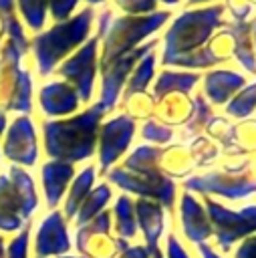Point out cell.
<instances>
[{
	"instance_id": "cell-29",
	"label": "cell",
	"mask_w": 256,
	"mask_h": 258,
	"mask_svg": "<svg viewBox=\"0 0 256 258\" xmlns=\"http://www.w3.org/2000/svg\"><path fill=\"white\" fill-rule=\"evenodd\" d=\"M115 218H117V232L123 238L135 236L137 230V220H135V208L133 202L127 196H121L115 202Z\"/></svg>"
},
{
	"instance_id": "cell-26",
	"label": "cell",
	"mask_w": 256,
	"mask_h": 258,
	"mask_svg": "<svg viewBox=\"0 0 256 258\" xmlns=\"http://www.w3.org/2000/svg\"><path fill=\"white\" fill-rule=\"evenodd\" d=\"M109 200H111V187L107 183H101L95 189H91V194L87 196V200L81 204V208L77 212V224L83 226V224L91 222L95 216L101 214V210L107 206Z\"/></svg>"
},
{
	"instance_id": "cell-44",
	"label": "cell",
	"mask_w": 256,
	"mask_h": 258,
	"mask_svg": "<svg viewBox=\"0 0 256 258\" xmlns=\"http://www.w3.org/2000/svg\"><path fill=\"white\" fill-rule=\"evenodd\" d=\"M4 256V248H2V238H0V258Z\"/></svg>"
},
{
	"instance_id": "cell-33",
	"label": "cell",
	"mask_w": 256,
	"mask_h": 258,
	"mask_svg": "<svg viewBox=\"0 0 256 258\" xmlns=\"http://www.w3.org/2000/svg\"><path fill=\"white\" fill-rule=\"evenodd\" d=\"M26 244H28V226L10 242L6 258H26Z\"/></svg>"
},
{
	"instance_id": "cell-6",
	"label": "cell",
	"mask_w": 256,
	"mask_h": 258,
	"mask_svg": "<svg viewBox=\"0 0 256 258\" xmlns=\"http://www.w3.org/2000/svg\"><path fill=\"white\" fill-rule=\"evenodd\" d=\"M22 54L6 42L0 56V111L28 115L32 111V77L20 67Z\"/></svg>"
},
{
	"instance_id": "cell-3",
	"label": "cell",
	"mask_w": 256,
	"mask_h": 258,
	"mask_svg": "<svg viewBox=\"0 0 256 258\" xmlns=\"http://www.w3.org/2000/svg\"><path fill=\"white\" fill-rule=\"evenodd\" d=\"M93 20L95 12L91 6H87L69 20L54 22L50 28L30 38V50L40 77H48L52 71H56V64L67 60L73 50H77L89 40Z\"/></svg>"
},
{
	"instance_id": "cell-38",
	"label": "cell",
	"mask_w": 256,
	"mask_h": 258,
	"mask_svg": "<svg viewBox=\"0 0 256 258\" xmlns=\"http://www.w3.org/2000/svg\"><path fill=\"white\" fill-rule=\"evenodd\" d=\"M6 123H8V117H6L4 111H0V137H2L4 131H6Z\"/></svg>"
},
{
	"instance_id": "cell-41",
	"label": "cell",
	"mask_w": 256,
	"mask_h": 258,
	"mask_svg": "<svg viewBox=\"0 0 256 258\" xmlns=\"http://www.w3.org/2000/svg\"><path fill=\"white\" fill-rule=\"evenodd\" d=\"M208 2H212V0H187L189 6H196V4H208Z\"/></svg>"
},
{
	"instance_id": "cell-30",
	"label": "cell",
	"mask_w": 256,
	"mask_h": 258,
	"mask_svg": "<svg viewBox=\"0 0 256 258\" xmlns=\"http://www.w3.org/2000/svg\"><path fill=\"white\" fill-rule=\"evenodd\" d=\"M141 137L151 141V143H169V139L173 137V131L169 125H163L155 119H147L141 127Z\"/></svg>"
},
{
	"instance_id": "cell-7",
	"label": "cell",
	"mask_w": 256,
	"mask_h": 258,
	"mask_svg": "<svg viewBox=\"0 0 256 258\" xmlns=\"http://www.w3.org/2000/svg\"><path fill=\"white\" fill-rule=\"evenodd\" d=\"M99 42L97 34L89 36V40L79 46L67 60L56 67V75H60L79 95L81 103H91L95 91V79L99 73Z\"/></svg>"
},
{
	"instance_id": "cell-21",
	"label": "cell",
	"mask_w": 256,
	"mask_h": 258,
	"mask_svg": "<svg viewBox=\"0 0 256 258\" xmlns=\"http://www.w3.org/2000/svg\"><path fill=\"white\" fill-rule=\"evenodd\" d=\"M198 81H202L200 73H179V71H161L157 81H155V87H153V97L155 101H161L173 93H179V95H187L196 85Z\"/></svg>"
},
{
	"instance_id": "cell-15",
	"label": "cell",
	"mask_w": 256,
	"mask_h": 258,
	"mask_svg": "<svg viewBox=\"0 0 256 258\" xmlns=\"http://www.w3.org/2000/svg\"><path fill=\"white\" fill-rule=\"evenodd\" d=\"M246 85L244 75L230 69H214L204 77V97L214 105H226Z\"/></svg>"
},
{
	"instance_id": "cell-13",
	"label": "cell",
	"mask_w": 256,
	"mask_h": 258,
	"mask_svg": "<svg viewBox=\"0 0 256 258\" xmlns=\"http://www.w3.org/2000/svg\"><path fill=\"white\" fill-rule=\"evenodd\" d=\"M187 189L200 191V194H218L230 200H240L256 191V181L250 177H234L224 173H208V175H196L185 181Z\"/></svg>"
},
{
	"instance_id": "cell-18",
	"label": "cell",
	"mask_w": 256,
	"mask_h": 258,
	"mask_svg": "<svg viewBox=\"0 0 256 258\" xmlns=\"http://www.w3.org/2000/svg\"><path fill=\"white\" fill-rule=\"evenodd\" d=\"M181 224L185 236L196 244H202L212 234L210 218L206 216V210L191 194L181 196Z\"/></svg>"
},
{
	"instance_id": "cell-22",
	"label": "cell",
	"mask_w": 256,
	"mask_h": 258,
	"mask_svg": "<svg viewBox=\"0 0 256 258\" xmlns=\"http://www.w3.org/2000/svg\"><path fill=\"white\" fill-rule=\"evenodd\" d=\"M0 22H2L4 34L8 36L6 42H10L24 56L30 50V40L24 32L20 18L16 16V2L14 0H0Z\"/></svg>"
},
{
	"instance_id": "cell-10",
	"label": "cell",
	"mask_w": 256,
	"mask_h": 258,
	"mask_svg": "<svg viewBox=\"0 0 256 258\" xmlns=\"http://www.w3.org/2000/svg\"><path fill=\"white\" fill-rule=\"evenodd\" d=\"M206 208H208L210 224L214 226L218 242L224 250H230V246L242 236L256 232V206H248L240 212H232L216 204L214 200H208Z\"/></svg>"
},
{
	"instance_id": "cell-28",
	"label": "cell",
	"mask_w": 256,
	"mask_h": 258,
	"mask_svg": "<svg viewBox=\"0 0 256 258\" xmlns=\"http://www.w3.org/2000/svg\"><path fill=\"white\" fill-rule=\"evenodd\" d=\"M256 109V83H250L242 87L228 103H226V113L234 119H246L252 115Z\"/></svg>"
},
{
	"instance_id": "cell-40",
	"label": "cell",
	"mask_w": 256,
	"mask_h": 258,
	"mask_svg": "<svg viewBox=\"0 0 256 258\" xmlns=\"http://www.w3.org/2000/svg\"><path fill=\"white\" fill-rule=\"evenodd\" d=\"M252 38H254V50H256V18L252 20Z\"/></svg>"
},
{
	"instance_id": "cell-20",
	"label": "cell",
	"mask_w": 256,
	"mask_h": 258,
	"mask_svg": "<svg viewBox=\"0 0 256 258\" xmlns=\"http://www.w3.org/2000/svg\"><path fill=\"white\" fill-rule=\"evenodd\" d=\"M133 208H135V220H137V224L141 226V230L145 234L149 252L159 250L157 240H159V234L163 230V210H161V206L157 202H151V200H139V202L133 204Z\"/></svg>"
},
{
	"instance_id": "cell-32",
	"label": "cell",
	"mask_w": 256,
	"mask_h": 258,
	"mask_svg": "<svg viewBox=\"0 0 256 258\" xmlns=\"http://www.w3.org/2000/svg\"><path fill=\"white\" fill-rule=\"evenodd\" d=\"M79 0H48V16L54 22H65L77 10Z\"/></svg>"
},
{
	"instance_id": "cell-45",
	"label": "cell",
	"mask_w": 256,
	"mask_h": 258,
	"mask_svg": "<svg viewBox=\"0 0 256 258\" xmlns=\"http://www.w3.org/2000/svg\"><path fill=\"white\" fill-rule=\"evenodd\" d=\"M248 4H250V6H254V4H256V0H248Z\"/></svg>"
},
{
	"instance_id": "cell-8",
	"label": "cell",
	"mask_w": 256,
	"mask_h": 258,
	"mask_svg": "<svg viewBox=\"0 0 256 258\" xmlns=\"http://www.w3.org/2000/svg\"><path fill=\"white\" fill-rule=\"evenodd\" d=\"M109 179L121 189L143 196V200H155L161 206H169L175 200V183L171 177L157 171H129L125 167L109 169Z\"/></svg>"
},
{
	"instance_id": "cell-24",
	"label": "cell",
	"mask_w": 256,
	"mask_h": 258,
	"mask_svg": "<svg viewBox=\"0 0 256 258\" xmlns=\"http://www.w3.org/2000/svg\"><path fill=\"white\" fill-rule=\"evenodd\" d=\"M93 183H95V167L89 165L85 167L75 179H73V185H71V191L67 196V202H65V216L67 218H75L81 204L87 200V196L91 194L93 189Z\"/></svg>"
},
{
	"instance_id": "cell-23",
	"label": "cell",
	"mask_w": 256,
	"mask_h": 258,
	"mask_svg": "<svg viewBox=\"0 0 256 258\" xmlns=\"http://www.w3.org/2000/svg\"><path fill=\"white\" fill-rule=\"evenodd\" d=\"M153 75H155V50L147 52L131 71V75L125 83V89H123V99L127 101L135 95H143L147 91V87L151 85Z\"/></svg>"
},
{
	"instance_id": "cell-37",
	"label": "cell",
	"mask_w": 256,
	"mask_h": 258,
	"mask_svg": "<svg viewBox=\"0 0 256 258\" xmlns=\"http://www.w3.org/2000/svg\"><path fill=\"white\" fill-rule=\"evenodd\" d=\"M200 252H202V256H204V258H220V256H218V254H216L208 244H200Z\"/></svg>"
},
{
	"instance_id": "cell-12",
	"label": "cell",
	"mask_w": 256,
	"mask_h": 258,
	"mask_svg": "<svg viewBox=\"0 0 256 258\" xmlns=\"http://www.w3.org/2000/svg\"><path fill=\"white\" fill-rule=\"evenodd\" d=\"M4 155L20 165H34L38 159V141H36V127L30 115H18L10 121L4 143Z\"/></svg>"
},
{
	"instance_id": "cell-42",
	"label": "cell",
	"mask_w": 256,
	"mask_h": 258,
	"mask_svg": "<svg viewBox=\"0 0 256 258\" xmlns=\"http://www.w3.org/2000/svg\"><path fill=\"white\" fill-rule=\"evenodd\" d=\"M85 2H87V4H89V6L93 8V6H99V4H103L105 0H85Z\"/></svg>"
},
{
	"instance_id": "cell-27",
	"label": "cell",
	"mask_w": 256,
	"mask_h": 258,
	"mask_svg": "<svg viewBox=\"0 0 256 258\" xmlns=\"http://www.w3.org/2000/svg\"><path fill=\"white\" fill-rule=\"evenodd\" d=\"M161 149L153 147V145H139L137 149H133V153L125 159L123 167L129 171H157V163L161 159Z\"/></svg>"
},
{
	"instance_id": "cell-25",
	"label": "cell",
	"mask_w": 256,
	"mask_h": 258,
	"mask_svg": "<svg viewBox=\"0 0 256 258\" xmlns=\"http://www.w3.org/2000/svg\"><path fill=\"white\" fill-rule=\"evenodd\" d=\"M24 24L32 32H42L48 16V0H14Z\"/></svg>"
},
{
	"instance_id": "cell-31",
	"label": "cell",
	"mask_w": 256,
	"mask_h": 258,
	"mask_svg": "<svg viewBox=\"0 0 256 258\" xmlns=\"http://www.w3.org/2000/svg\"><path fill=\"white\" fill-rule=\"evenodd\" d=\"M115 6L127 16H147L157 10V0H115Z\"/></svg>"
},
{
	"instance_id": "cell-43",
	"label": "cell",
	"mask_w": 256,
	"mask_h": 258,
	"mask_svg": "<svg viewBox=\"0 0 256 258\" xmlns=\"http://www.w3.org/2000/svg\"><path fill=\"white\" fill-rule=\"evenodd\" d=\"M151 254H153V258H161V254H159V250H153Z\"/></svg>"
},
{
	"instance_id": "cell-4",
	"label": "cell",
	"mask_w": 256,
	"mask_h": 258,
	"mask_svg": "<svg viewBox=\"0 0 256 258\" xmlns=\"http://www.w3.org/2000/svg\"><path fill=\"white\" fill-rule=\"evenodd\" d=\"M169 16L167 10H155L147 16H113V10H105L99 16L97 28V36L101 38L99 67H105L143 44V40L159 30Z\"/></svg>"
},
{
	"instance_id": "cell-11",
	"label": "cell",
	"mask_w": 256,
	"mask_h": 258,
	"mask_svg": "<svg viewBox=\"0 0 256 258\" xmlns=\"http://www.w3.org/2000/svg\"><path fill=\"white\" fill-rule=\"evenodd\" d=\"M135 117L127 113H119L99 127V139H97V149H99V165L101 171H109V167L127 151L133 135H135Z\"/></svg>"
},
{
	"instance_id": "cell-2",
	"label": "cell",
	"mask_w": 256,
	"mask_h": 258,
	"mask_svg": "<svg viewBox=\"0 0 256 258\" xmlns=\"http://www.w3.org/2000/svg\"><path fill=\"white\" fill-rule=\"evenodd\" d=\"M105 113L103 105L95 103L73 117L46 121L42 125L46 155L52 161H65L71 165L89 159L97 149L99 127Z\"/></svg>"
},
{
	"instance_id": "cell-5",
	"label": "cell",
	"mask_w": 256,
	"mask_h": 258,
	"mask_svg": "<svg viewBox=\"0 0 256 258\" xmlns=\"http://www.w3.org/2000/svg\"><path fill=\"white\" fill-rule=\"evenodd\" d=\"M38 196L30 173L12 165L0 175V230L12 232L34 212Z\"/></svg>"
},
{
	"instance_id": "cell-14",
	"label": "cell",
	"mask_w": 256,
	"mask_h": 258,
	"mask_svg": "<svg viewBox=\"0 0 256 258\" xmlns=\"http://www.w3.org/2000/svg\"><path fill=\"white\" fill-rule=\"evenodd\" d=\"M38 105L46 117H69L79 111L81 101L77 91L67 81H50L38 91Z\"/></svg>"
},
{
	"instance_id": "cell-34",
	"label": "cell",
	"mask_w": 256,
	"mask_h": 258,
	"mask_svg": "<svg viewBox=\"0 0 256 258\" xmlns=\"http://www.w3.org/2000/svg\"><path fill=\"white\" fill-rule=\"evenodd\" d=\"M236 258H256V236L248 238L236 252Z\"/></svg>"
},
{
	"instance_id": "cell-17",
	"label": "cell",
	"mask_w": 256,
	"mask_h": 258,
	"mask_svg": "<svg viewBox=\"0 0 256 258\" xmlns=\"http://www.w3.org/2000/svg\"><path fill=\"white\" fill-rule=\"evenodd\" d=\"M232 40V54L244 71L256 75V50L252 46V22H230L224 30Z\"/></svg>"
},
{
	"instance_id": "cell-19",
	"label": "cell",
	"mask_w": 256,
	"mask_h": 258,
	"mask_svg": "<svg viewBox=\"0 0 256 258\" xmlns=\"http://www.w3.org/2000/svg\"><path fill=\"white\" fill-rule=\"evenodd\" d=\"M75 175V167L71 163H65V161H46L42 165V187H44V196H46V204L50 208H54L67 185L71 183Z\"/></svg>"
},
{
	"instance_id": "cell-16",
	"label": "cell",
	"mask_w": 256,
	"mask_h": 258,
	"mask_svg": "<svg viewBox=\"0 0 256 258\" xmlns=\"http://www.w3.org/2000/svg\"><path fill=\"white\" fill-rule=\"evenodd\" d=\"M69 250V236L65 228V220L60 212H52L44 218L36 234V252L46 254H62Z\"/></svg>"
},
{
	"instance_id": "cell-35",
	"label": "cell",
	"mask_w": 256,
	"mask_h": 258,
	"mask_svg": "<svg viewBox=\"0 0 256 258\" xmlns=\"http://www.w3.org/2000/svg\"><path fill=\"white\" fill-rule=\"evenodd\" d=\"M167 258H189L185 250L179 246V242L175 240V236L167 238Z\"/></svg>"
},
{
	"instance_id": "cell-39",
	"label": "cell",
	"mask_w": 256,
	"mask_h": 258,
	"mask_svg": "<svg viewBox=\"0 0 256 258\" xmlns=\"http://www.w3.org/2000/svg\"><path fill=\"white\" fill-rule=\"evenodd\" d=\"M157 2H163L165 6H177L181 0H157Z\"/></svg>"
},
{
	"instance_id": "cell-9",
	"label": "cell",
	"mask_w": 256,
	"mask_h": 258,
	"mask_svg": "<svg viewBox=\"0 0 256 258\" xmlns=\"http://www.w3.org/2000/svg\"><path fill=\"white\" fill-rule=\"evenodd\" d=\"M155 44H157L155 38L147 40V42L139 44L137 48H133L131 52L119 56L117 60H113V62H109L105 67H99V71H101V91H99L101 99H99V103L103 105L105 111H111L117 105V101H119V97H121V93L125 89V83H127L131 71L135 69V64L147 52H151L155 48Z\"/></svg>"
},
{
	"instance_id": "cell-36",
	"label": "cell",
	"mask_w": 256,
	"mask_h": 258,
	"mask_svg": "<svg viewBox=\"0 0 256 258\" xmlns=\"http://www.w3.org/2000/svg\"><path fill=\"white\" fill-rule=\"evenodd\" d=\"M121 258H147V254L143 252V248H129V252H125Z\"/></svg>"
},
{
	"instance_id": "cell-1",
	"label": "cell",
	"mask_w": 256,
	"mask_h": 258,
	"mask_svg": "<svg viewBox=\"0 0 256 258\" xmlns=\"http://www.w3.org/2000/svg\"><path fill=\"white\" fill-rule=\"evenodd\" d=\"M222 4H210L185 10L173 18L163 34L161 64L181 69H208L224 58L210 44L214 32L222 26Z\"/></svg>"
}]
</instances>
